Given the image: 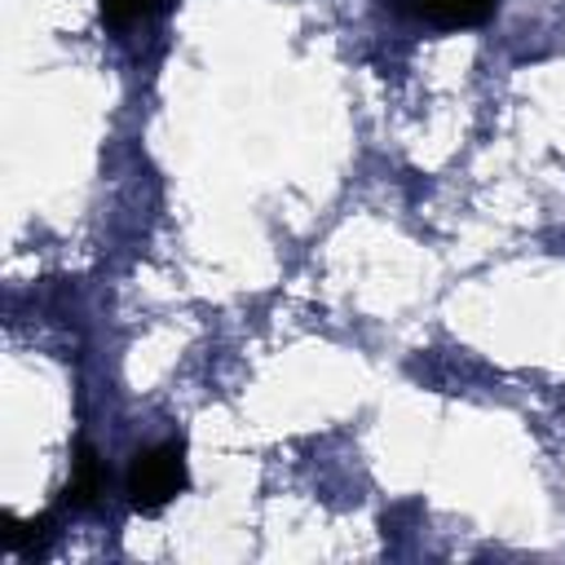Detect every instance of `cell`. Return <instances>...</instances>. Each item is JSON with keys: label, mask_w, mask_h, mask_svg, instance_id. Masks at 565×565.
<instances>
[{"label": "cell", "mask_w": 565, "mask_h": 565, "mask_svg": "<svg viewBox=\"0 0 565 565\" xmlns=\"http://www.w3.org/2000/svg\"><path fill=\"white\" fill-rule=\"evenodd\" d=\"M190 481V468H185V441L181 437H168V441H154V446H141L132 455V468H128V503L132 512L141 516H154L163 512Z\"/></svg>", "instance_id": "cell-1"}, {"label": "cell", "mask_w": 565, "mask_h": 565, "mask_svg": "<svg viewBox=\"0 0 565 565\" xmlns=\"http://www.w3.org/2000/svg\"><path fill=\"white\" fill-rule=\"evenodd\" d=\"M419 22L441 26V31H468L481 26L494 13V0H402Z\"/></svg>", "instance_id": "cell-2"}, {"label": "cell", "mask_w": 565, "mask_h": 565, "mask_svg": "<svg viewBox=\"0 0 565 565\" xmlns=\"http://www.w3.org/2000/svg\"><path fill=\"white\" fill-rule=\"evenodd\" d=\"M102 486H106L102 459H97V450H93L88 441H79V446H75V463H71V481H66V490H62V503H66V508H93L97 494H102Z\"/></svg>", "instance_id": "cell-3"}, {"label": "cell", "mask_w": 565, "mask_h": 565, "mask_svg": "<svg viewBox=\"0 0 565 565\" xmlns=\"http://www.w3.org/2000/svg\"><path fill=\"white\" fill-rule=\"evenodd\" d=\"M168 4H172V0H97L102 22H106L110 31H128V26H137V22H150V18H159Z\"/></svg>", "instance_id": "cell-4"}, {"label": "cell", "mask_w": 565, "mask_h": 565, "mask_svg": "<svg viewBox=\"0 0 565 565\" xmlns=\"http://www.w3.org/2000/svg\"><path fill=\"white\" fill-rule=\"evenodd\" d=\"M44 534H49V516H31V521L4 516V530H0V539H4L9 552H31V547L44 543Z\"/></svg>", "instance_id": "cell-5"}]
</instances>
